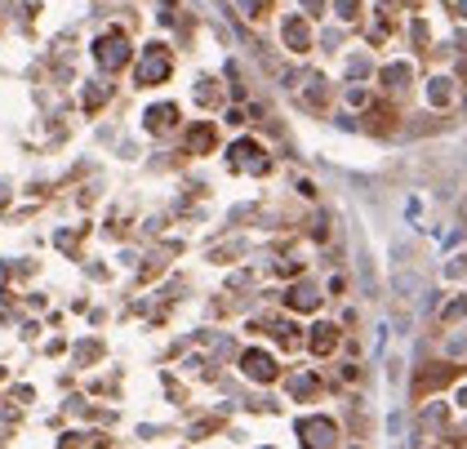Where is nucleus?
Instances as JSON below:
<instances>
[{"instance_id": "nucleus-1", "label": "nucleus", "mask_w": 467, "mask_h": 449, "mask_svg": "<svg viewBox=\"0 0 467 449\" xmlns=\"http://www.w3.org/2000/svg\"><path fill=\"white\" fill-rule=\"evenodd\" d=\"M170 71H174V58H170L165 45H147V50H142V58H138V84H161Z\"/></svg>"}, {"instance_id": "nucleus-2", "label": "nucleus", "mask_w": 467, "mask_h": 449, "mask_svg": "<svg viewBox=\"0 0 467 449\" xmlns=\"http://www.w3.org/2000/svg\"><path fill=\"white\" fill-rule=\"evenodd\" d=\"M94 54H98V63L107 71H121L129 63V41H125V31H103L98 36V45H94Z\"/></svg>"}, {"instance_id": "nucleus-3", "label": "nucleus", "mask_w": 467, "mask_h": 449, "mask_svg": "<svg viewBox=\"0 0 467 449\" xmlns=\"http://www.w3.org/2000/svg\"><path fill=\"white\" fill-rule=\"evenodd\" d=\"M298 432L307 436V449H334V422L329 418H307Z\"/></svg>"}, {"instance_id": "nucleus-4", "label": "nucleus", "mask_w": 467, "mask_h": 449, "mask_svg": "<svg viewBox=\"0 0 467 449\" xmlns=\"http://www.w3.org/2000/svg\"><path fill=\"white\" fill-rule=\"evenodd\" d=\"M245 374H249V378H258V383H272V378H276V365H272L267 351H245Z\"/></svg>"}, {"instance_id": "nucleus-5", "label": "nucleus", "mask_w": 467, "mask_h": 449, "mask_svg": "<svg viewBox=\"0 0 467 449\" xmlns=\"http://www.w3.org/2000/svg\"><path fill=\"white\" fill-rule=\"evenodd\" d=\"M232 165H241V169H267V161H262V152L254 147V142H236V147H232Z\"/></svg>"}, {"instance_id": "nucleus-6", "label": "nucleus", "mask_w": 467, "mask_h": 449, "mask_svg": "<svg viewBox=\"0 0 467 449\" xmlns=\"http://www.w3.org/2000/svg\"><path fill=\"white\" fill-rule=\"evenodd\" d=\"M142 120H147V129H151V133H165V129H170L174 120H178V107H170V103H161V107H151V112L142 116Z\"/></svg>"}, {"instance_id": "nucleus-7", "label": "nucleus", "mask_w": 467, "mask_h": 449, "mask_svg": "<svg viewBox=\"0 0 467 449\" xmlns=\"http://www.w3.org/2000/svg\"><path fill=\"white\" fill-rule=\"evenodd\" d=\"M285 41H290L298 54L307 50V27H303V18H290V22H285Z\"/></svg>"}, {"instance_id": "nucleus-8", "label": "nucleus", "mask_w": 467, "mask_h": 449, "mask_svg": "<svg viewBox=\"0 0 467 449\" xmlns=\"http://www.w3.org/2000/svg\"><path fill=\"white\" fill-rule=\"evenodd\" d=\"M187 142H191V152H205V147H214V129H209V125H196Z\"/></svg>"}, {"instance_id": "nucleus-9", "label": "nucleus", "mask_w": 467, "mask_h": 449, "mask_svg": "<svg viewBox=\"0 0 467 449\" xmlns=\"http://www.w3.org/2000/svg\"><path fill=\"white\" fill-rule=\"evenodd\" d=\"M334 343H339V338H334L329 325H316V330H311V347H316V351H329Z\"/></svg>"}, {"instance_id": "nucleus-10", "label": "nucleus", "mask_w": 467, "mask_h": 449, "mask_svg": "<svg viewBox=\"0 0 467 449\" xmlns=\"http://www.w3.org/2000/svg\"><path fill=\"white\" fill-rule=\"evenodd\" d=\"M241 9H245V14H249V18H258V14H262V9H267V0H241Z\"/></svg>"}, {"instance_id": "nucleus-11", "label": "nucleus", "mask_w": 467, "mask_h": 449, "mask_svg": "<svg viewBox=\"0 0 467 449\" xmlns=\"http://www.w3.org/2000/svg\"><path fill=\"white\" fill-rule=\"evenodd\" d=\"M356 5H361V0H339V14L343 18H356Z\"/></svg>"}]
</instances>
